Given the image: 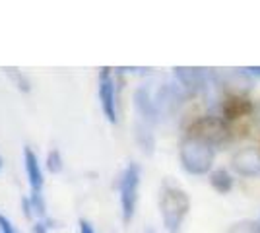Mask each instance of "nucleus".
I'll return each instance as SVG.
<instances>
[{"label": "nucleus", "instance_id": "nucleus-1", "mask_svg": "<svg viewBox=\"0 0 260 233\" xmlns=\"http://www.w3.org/2000/svg\"><path fill=\"white\" fill-rule=\"evenodd\" d=\"M190 210V198L181 187L163 181L159 190V214L167 233H183V223Z\"/></svg>", "mask_w": 260, "mask_h": 233}, {"label": "nucleus", "instance_id": "nucleus-2", "mask_svg": "<svg viewBox=\"0 0 260 233\" xmlns=\"http://www.w3.org/2000/svg\"><path fill=\"white\" fill-rule=\"evenodd\" d=\"M179 159L186 173L204 175L212 169V163H214V148L206 144L204 140L186 136L179 146Z\"/></svg>", "mask_w": 260, "mask_h": 233}, {"label": "nucleus", "instance_id": "nucleus-3", "mask_svg": "<svg viewBox=\"0 0 260 233\" xmlns=\"http://www.w3.org/2000/svg\"><path fill=\"white\" fill-rule=\"evenodd\" d=\"M138 189H140V165L128 163L119 179V192H120V212H122V222L130 223L136 206H138Z\"/></svg>", "mask_w": 260, "mask_h": 233}, {"label": "nucleus", "instance_id": "nucleus-4", "mask_svg": "<svg viewBox=\"0 0 260 233\" xmlns=\"http://www.w3.org/2000/svg\"><path fill=\"white\" fill-rule=\"evenodd\" d=\"M228 126L223 124V121H219L216 117H202L190 124L188 128V136L198 138V140H204L206 144H221L225 138H228Z\"/></svg>", "mask_w": 260, "mask_h": 233}, {"label": "nucleus", "instance_id": "nucleus-5", "mask_svg": "<svg viewBox=\"0 0 260 233\" xmlns=\"http://www.w3.org/2000/svg\"><path fill=\"white\" fill-rule=\"evenodd\" d=\"M115 86L117 84H115L111 68H101V72H99V103H101L103 115L113 124L119 121L117 119V88Z\"/></svg>", "mask_w": 260, "mask_h": 233}, {"label": "nucleus", "instance_id": "nucleus-6", "mask_svg": "<svg viewBox=\"0 0 260 233\" xmlns=\"http://www.w3.org/2000/svg\"><path fill=\"white\" fill-rule=\"evenodd\" d=\"M231 167L239 175L245 177H256L260 175V152L254 148H243L231 159Z\"/></svg>", "mask_w": 260, "mask_h": 233}, {"label": "nucleus", "instance_id": "nucleus-7", "mask_svg": "<svg viewBox=\"0 0 260 233\" xmlns=\"http://www.w3.org/2000/svg\"><path fill=\"white\" fill-rule=\"evenodd\" d=\"M175 78L179 80L181 88L186 91V95H194L206 84V72L204 68H188L179 66L175 68Z\"/></svg>", "mask_w": 260, "mask_h": 233}, {"label": "nucleus", "instance_id": "nucleus-8", "mask_svg": "<svg viewBox=\"0 0 260 233\" xmlns=\"http://www.w3.org/2000/svg\"><path fill=\"white\" fill-rule=\"evenodd\" d=\"M134 107L140 115V119L144 122H155L157 117H159V109H157V103H155V97H152L150 89L148 88H138L134 91Z\"/></svg>", "mask_w": 260, "mask_h": 233}, {"label": "nucleus", "instance_id": "nucleus-9", "mask_svg": "<svg viewBox=\"0 0 260 233\" xmlns=\"http://www.w3.org/2000/svg\"><path fill=\"white\" fill-rule=\"evenodd\" d=\"M184 95H186V91L181 86H177V84H163L161 88H159V91H157V97H155L159 113L175 111L183 103Z\"/></svg>", "mask_w": 260, "mask_h": 233}, {"label": "nucleus", "instance_id": "nucleus-10", "mask_svg": "<svg viewBox=\"0 0 260 233\" xmlns=\"http://www.w3.org/2000/svg\"><path fill=\"white\" fill-rule=\"evenodd\" d=\"M23 163H25V173H27V181H29L31 192H41L45 183L43 171H41V165H39L37 154L33 152L31 148H25L23 150Z\"/></svg>", "mask_w": 260, "mask_h": 233}, {"label": "nucleus", "instance_id": "nucleus-11", "mask_svg": "<svg viewBox=\"0 0 260 233\" xmlns=\"http://www.w3.org/2000/svg\"><path fill=\"white\" fill-rule=\"evenodd\" d=\"M221 111H223V117L228 121H235V119L250 115L252 103L247 97H243V95H229V97H225L223 105H221Z\"/></svg>", "mask_w": 260, "mask_h": 233}, {"label": "nucleus", "instance_id": "nucleus-12", "mask_svg": "<svg viewBox=\"0 0 260 233\" xmlns=\"http://www.w3.org/2000/svg\"><path fill=\"white\" fill-rule=\"evenodd\" d=\"M134 136H136V142L140 146L146 154H153V146H155V140H153V134L150 124L144 121H138L136 126H134Z\"/></svg>", "mask_w": 260, "mask_h": 233}, {"label": "nucleus", "instance_id": "nucleus-13", "mask_svg": "<svg viewBox=\"0 0 260 233\" xmlns=\"http://www.w3.org/2000/svg\"><path fill=\"white\" fill-rule=\"evenodd\" d=\"M210 185L219 194H228L229 190L233 189V179H231V175H229L225 169H216L210 175Z\"/></svg>", "mask_w": 260, "mask_h": 233}, {"label": "nucleus", "instance_id": "nucleus-14", "mask_svg": "<svg viewBox=\"0 0 260 233\" xmlns=\"http://www.w3.org/2000/svg\"><path fill=\"white\" fill-rule=\"evenodd\" d=\"M62 167H64V161H62L60 152H58V150H51V152L47 154V169H49L51 173H60Z\"/></svg>", "mask_w": 260, "mask_h": 233}, {"label": "nucleus", "instance_id": "nucleus-15", "mask_svg": "<svg viewBox=\"0 0 260 233\" xmlns=\"http://www.w3.org/2000/svg\"><path fill=\"white\" fill-rule=\"evenodd\" d=\"M31 206H33V214H37L41 220H47V206H45V200L41 192H31Z\"/></svg>", "mask_w": 260, "mask_h": 233}, {"label": "nucleus", "instance_id": "nucleus-16", "mask_svg": "<svg viewBox=\"0 0 260 233\" xmlns=\"http://www.w3.org/2000/svg\"><path fill=\"white\" fill-rule=\"evenodd\" d=\"M228 233H260V225L252 222H239Z\"/></svg>", "mask_w": 260, "mask_h": 233}, {"label": "nucleus", "instance_id": "nucleus-17", "mask_svg": "<svg viewBox=\"0 0 260 233\" xmlns=\"http://www.w3.org/2000/svg\"><path fill=\"white\" fill-rule=\"evenodd\" d=\"M8 72H10V76L14 78V82L18 84V88L22 89V91H29V82H27V78L23 76V74H20L16 68H8Z\"/></svg>", "mask_w": 260, "mask_h": 233}, {"label": "nucleus", "instance_id": "nucleus-18", "mask_svg": "<svg viewBox=\"0 0 260 233\" xmlns=\"http://www.w3.org/2000/svg\"><path fill=\"white\" fill-rule=\"evenodd\" d=\"M53 227V222L47 218V220H37L33 223V233H49V229Z\"/></svg>", "mask_w": 260, "mask_h": 233}, {"label": "nucleus", "instance_id": "nucleus-19", "mask_svg": "<svg viewBox=\"0 0 260 233\" xmlns=\"http://www.w3.org/2000/svg\"><path fill=\"white\" fill-rule=\"evenodd\" d=\"M0 233H16L12 222L4 216V214H0Z\"/></svg>", "mask_w": 260, "mask_h": 233}, {"label": "nucleus", "instance_id": "nucleus-20", "mask_svg": "<svg viewBox=\"0 0 260 233\" xmlns=\"http://www.w3.org/2000/svg\"><path fill=\"white\" fill-rule=\"evenodd\" d=\"M78 225H80V233H98L95 231V227L87 222V220H84V218H80Z\"/></svg>", "mask_w": 260, "mask_h": 233}, {"label": "nucleus", "instance_id": "nucleus-21", "mask_svg": "<svg viewBox=\"0 0 260 233\" xmlns=\"http://www.w3.org/2000/svg\"><path fill=\"white\" fill-rule=\"evenodd\" d=\"M22 206H23V214H25V218H27V220H31V218H33L31 200H29V198H22Z\"/></svg>", "mask_w": 260, "mask_h": 233}, {"label": "nucleus", "instance_id": "nucleus-22", "mask_svg": "<svg viewBox=\"0 0 260 233\" xmlns=\"http://www.w3.org/2000/svg\"><path fill=\"white\" fill-rule=\"evenodd\" d=\"M247 72H250V74H254V76H260V66H249L245 68Z\"/></svg>", "mask_w": 260, "mask_h": 233}, {"label": "nucleus", "instance_id": "nucleus-23", "mask_svg": "<svg viewBox=\"0 0 260 233\" xmlns=\"http://www.w3.org/2000/svg\"><path fill=\"white\" fill-rule=\"evenodd\" d=\"M142 233H155V229H153V227H146Z\"/></svg>", "mask_w": 260, "mask_h": 233}, {"label": "nucleus", "instance_id": "nucleus-24", "mask_svg": "<svg viewBox=\"0 0 260 233\" xmlns=\"http://www.w3.org/2000/svg\"><path fill=\"white\" fill-rule=\"evenodd\" d=\"M2 163H4V161H2V155H0V169H2Z\"/></svg>", "mask_w": 260, "mask_h": 233}]
</instances>
